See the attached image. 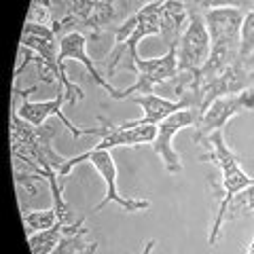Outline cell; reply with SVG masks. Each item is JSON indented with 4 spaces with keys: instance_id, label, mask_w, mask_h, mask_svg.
<instances>
[{
    "instance_id": "1",
    "label": "cell",
    "mask_w": 254,
    "mask_h": 254,
    "mask_svg": "<svg viewBox=\"0 0 254 254\" xmlns=\"http://www.w3.org/2000/svg\"><path fill=\"white\" fill-rule=\"evenodd\" d=\"M201 146L208 148V150H205L203 155H199V161L214 163L220 170V180L214 185L216 195H218V208H216V214H214V222H212V229H210V235H208V244L216 246L220 240L222 225L227 222L229 203L250 185L252 176H248V174L242 170L240 159H237V155L227 146L225 133L222 131H214Z\"/></svg>"
},
{
    "instance_id": "2",
    "label": "cell",
    "mask_w": 254,
    "mask_h": 254,
    "mask_svg": "<svg viewBox=\"0 0 254 254\" xmlns=\"http://www.w3.org/2000/svg\"><path fill=\"white\" fill-rule=\"evenodd\" d=\"M110 32L115 36V47L106 58V78H113L119 62L125 53L131 58V62L140 58L138 45L142 38L161 34V0L142 6L140 11L129 15L121 26H113Z\"/></svg>"
},
{
    "instance_id": "3",
    "label": "cell",
    "mask_w": 254,
    "mask_h": 254,
    "mask_svg": "<svg viewBox=\"0 0 254 254\" xmlns=\"http://www.w3.org/2000/svg\"><path fill=\"white\" fill-rule=\"evenodd\" d=\"M81 161H89L93 168L98 170V174L102 176V180H104V185H106L104 199H102L98 205H95L91 212H102L108 203L121 205L125 212H144V210L150 208V201H146V199H133V197H123L121 193H119L115 159H113V153H110V150H104V148H95V146H93V148L85 150V153H81V155L70 157L68 161L64 163V168L60 170V178L66 180V178L70 176V172H72Z\"/></svg>"
},
{
    "instance_id": "4",
    "label": "cell",
    "mask_w": 254,
    "mask_h": 254,
    "mask_svg": "<svg viewBox=\"0 0 254 254\" xmlns=\"http://www.w3.org/2000/svg\"><path fill=\"white\" fill-rule=\"evenodd\" d=\"M131 68L138 72L136 83L127 89H119L115 95H110L113 100H129L133 93L146 95L155 93L159 85H168L178 76V58H176V47L168 49L161 58H136L131 62Z\"/></svg>"
},
{
    "instance_id": "5",
    "label": "cell",
    "mask_w": 254,
    "mask_h": 254,
    "mask_svg": "<svg viewBox=\"0 0 254 254\" xmlns=\"http://www.w3.org/2000/svg\"><path fill=\"white\" fill-rule=\"evenodd\" d=\"M210 51H212V41L203 15L197 11H189V23L176 47L178 74H199Z\"/></svg>"
},
{
    "instance_id": "6",
    "label": "cell",
    "mask_w": 254,
    "mask_h": 254,
    "mask_svg": "<svg viewBox=\"0 0 254 254\" xmlns=\"http://www.w3.org/2000/svg\"><path fill=\"white\" fill-rule=\"evenodd\" d=\"M197 123V115L190 108H182L178 113L170 115L168 119H163L161 123L157 125V136L153 140V150L159 155V159L163 161L168 174H180L182 172V161L180 155L174 150V136L185 129V127H190Z\"/></svg>"
},
{
    "instance_id": "7",
    "label": "cell",
    "mask_w": 254,
    "mask_h": 254,
    "mask_svg": "<svg viewBox=\"0 0 254 254\" xmlns=\"http://www.w3.org/2000/svg\"><path fill=\"white\" fill-rule=\"evenodd\" d=\"M64 102H68V95L66 91H58L53 100H45V102H30L28 98H23V102L17 108V115L23 119V121H28L32 125L41 127L47 123V119L49 117H58L60 121L64 123V127L72 133V136L78 140L81 136H98V127H89V129H81V127H76L70 119L64 115Z\"/></svg>"
},
{
    "instance_id": "8",
    "label": "cell",
    "mask_w": 254,
    "mask_h": 254,
    "mask_svg": "<svg viewBox=\"0 0 254 254\" xmlns=\"http://www.w3.org/2000/svg\"><path fill=\"white\" fill-rule=\"evenodd\" d=\"M240 113H244V108L240 104L237 93L235 95H225V98H216L199 117H197L193 140L197 142V144H203L214 131H222V127Z\"/></svg>"
},
{
    "instance_id": "9",
    "label": "cell",
    "mask_w": 254,
    "mask_h": 254,
    "mask_svg": "<svg viewBox=\"0 0 254 254\" xmlns=\"http://www.w3.org/2000/svg\"><path fill=\"white\" fill-rule=\"evenodd\" d=\"M66 60H76V62H81L85 70L89 72L91 76V81L102 87L108 95H115L119 89H115L113 85L108 83V78L106 76H102L98 72V68H95V64L93 60L89 58V53H87V36L83 34L81 30H72V32H66V34H62L60 36V62L64 64Z\"/></svg>"
},
{
    "instance_id": "10",
    "label": "cell",
    "mask_w": 254,
    "mask_h": 254,
    "mask_svg": "<svg viewBox=\"0 0 254 254\" xmlns=\"http://www.w3.org/2000/svg\"><path fill=\"white\" fill-rule=\"evenodd\" d=\"M131 102L142 108V117L140 119H131V121L121 123L123 127H140V125H159L163 119H168L170 115L178 113L182 108H189L185 100H172L165 95H157V93H146V95H131Z\"/></svg>"
},
{
    "instance_id": "11",
    "label": "cell",
    "mask_w": 254,
    "mask_h": 254,
    "mask_svg": "<svg viewBox=\"0 0 254 254\" xmlns=\"http://www.w3.org/2000/svg\"><path fill=\"white\" fill-rule=\"evenodd\" d=\"M244 15L246 13L240 9H214V11L203 13L212 45L214 43H240Z\"/></svg>"
},
{
    "instance_id": "12",
    "label": "cell",
    "mask_w": 254,
    "mask_h": 254,
    "mask_svg": "<svg viewBox=\"0 0 254 254\" xmlns=\"http://www.w3.org/2000/svg\"><path fill=\"white\" fill-rule=\"evenodd\" d=\"M189 23V9L185 0H161V36L168 49L180 43V36Z\"/></svg>"
},
{
    "instance_id": "13",
    "label": "cell",
    "mask_w": 254,
    "mask_h": 254,
    "mask_svg": "<svg viewBox=\"0 0 254 254\" xmlns=\"http://www.w3.org/2000/svg\"><path fill=\"white\" fill-rule=\"evenodd\" d=\"M83 225H85V216H81L76 222H72V225H68V222H58V225L47 229V231H38V233L28 235L30 252L32 254H49V252H53L55 248H58V244L64 240V235L81 231Z\"/></svg>"
},
{
    "instance_id": "14",
    "label": "cell",
    "mask_w": 254,
    "mask_h": 254,
    "mask_svg": "<svg viewBox=\"0 0 254 254\" xmlns=\"http://www.w3.org/2000/svg\"><path fill=\"white\" fill-rule=\"evenodd\" d=\"M58 222H62V220L58 216V212H55V208L23 212V227H26V235L38 233V231H47V229L55 227Z\"/></svg>"
},
{
    "instance_id": "15",
    "label": "cell",
    "mask_w": 254,
    "mask_h": 254,
    "mask_svg": "<svg viewBox=\"0 0 254 254\" xmlns=\"http://www.w3.org/2000/svg\"><path fill=\"white\" fill-rule=\"evenodd\" d=\"M189 11L208 13L214 9H240L244 13L254 11V0H185Z\"/></svg>"
},
{
    "instance_id": "16",
    "label": "cell",
    "mask_w": 254,
    "mask_h": 254,
    "mask_svg": "<svg viewBox=\"0 0 254 254\" xmlns=\"http://www.w3.org/2000/svg\"><path fill=\"white\" fill-rule=\"evenodd\" d=\"M246 214H254V178H252L250 185L229 203L227 220H235L240 216H246Z\"/></svg>"
},
{
    "instance_id": "17",
    "label": "cell",
    "mask_w": 254,
    "mask_h": 254,
    "mask_svg": "<svg viewBox=\"0 0 254 254\" xmlns=\"http://www.w3.org/2000/svg\"><path fill=\"white\" fill-rule=\"evenodd\" d=\"M254 53V11L244 15L242 32H240V60L246 62Z\"/></svg>"
},
{
    "instance_id": "18",
    "label": "cell",
    "mask_w": 254,
    "mask_h": 254,
    "mask_svg": "<svg viewBox=\"0 0 254 254\" xmlns=\"http://www.w3.org/2000/svg\"><path fill=\"white\" fill-rule=\"evenodd\" d=\"M85 235H87V229H81V231L76 233H68L64 235V240L58 244V248L49 254H76L85 248Z\"/></svg>"
},
{
    "instance_id": "19",
    "label": "cell",
    "mask_w": 254,
    "mask_h": 254,
    "mask_svg": "<svg viewBox=\"0 0 254 254\" xmlns=\"http://www.w3.org/2000/svg\"><path fill=\"white\" fill-rule=\"evenodd\" d=\"M98 242H91V244H87L85 246V248L81 250V252H76V254H95V252H98Z\"/></svg>"
},
{
    "instance_id": "20",
    "label": "cell",
    "mask_w": 254,
    "mask_h": 254,
    "mask_svg": "<svg viewBox=\"0 0 254 254\" xmlns=\"http://www.w3.org/2000/svg\"><path fill=\"white\" fill-rule=\"evenodd\" d=\"M155 246H157V240H155V237H150V240H148V242L144 244V250H142L140 254H153Z\"/></svg>"
},
{
    "instance_id": "21",
    "label": "cell",
    "mask_w": 254,
    "mask_h": 254,
    "mask_svg": "<svg viewBox=\"0 0 254 254\" xmlns=\"http://www.w3.org/2000/svg\"><path fill=\"white\" fill-rule=\"evenodd\" d=\"M244 64H246V68H248V70H250V72H254V53H252V55H250V58H248V60H246Z\"/></svg>"
},
{
    "instance_id": "22",
    "label": "cell",
    "mask_w": 254,
    "mask_h": 254,
    "mask_svg": "<svg viewBox=\"0 0 254 254\" xmlns=\"http://www.w3.org/2000/svg\"><path fill=\"white\" fill-rule=\"evenodd\" d=\"M246 254H254V246L248 244V250H246Z\"/></svg>"
},
{
    "instance_id": "23",
    "label": "cell",
    "mask_w": 254,
    "mask_h": 254,
    "mask_svg": "<svg viewBox=\"0 0 254 254\" xmlns=\"http://www.w3.org/2000/svg\"><path fill=\"white\" fill-rule=\"evenodd\" d=\"M250 246H254V237H252V240H250Z\"/></svg>"
}]
</instances>
